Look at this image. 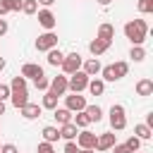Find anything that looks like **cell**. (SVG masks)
Returning a JSON list of instances; mask_svg holds the SVG:
<instances>
[{"label": "cell", "instance_id": "obj_1", "mask_svg": "<svg viewBox=\"0 0 153 153\" xmlns=\"http://www.w3.org/2000/svg\"><path fill=\"white\" fill-rule=\"evenodd\" d=\"M124 36L131 41V45H141L148 36V24L143 19H131L124 24Z\"/></svg>", "mask_w": 153, "mask_h": 153}, {"label": "cell", "instance_id": "obj_2", "mask_svg": "<svg viewBox=\"0 0 153 153\" xmlns=\"http://www.w3.org/2000/svg\"><path fill=\"white\" fill-rule=\"evenodd\" d=\"M88 74L86 72H81V69H76L74 74H69L67 76V91H72V93H81L86 86H88Z\"/></svg>", "mask_w": 153, "mask_h": 153}, {"label": "cell", "instance_id": "obj_3", "mask_svg": "<svg viewBox=\"0 0 153 153\" xmlns=\"http://www.w3.org/2000/svg\"><path fill=\"white\" fill-rule=\"evenodd\" d=\"M110 127H112L115 131H122V129L127 127V112H124V105L115 103V105L110 108Z\"/></svg>", "mask_w": 153, "mask_h": 153}, {"label": "cell", "instance_id": "obj_4", "mask_svg": "<svg viewBox=\"0 0 153 153\" xmlns=\"http://www.w3.org/2000/svg\"><path fill=\"white\" fill-rule=\"evenodd\" d=\"M81 62H84V57H81L79 53H69V55L62 57V65H60V67H62V72L69 76V74H74L76 69H81Z\"/></svg>", "mask_w": 153, "mask_h": 153}, {"label": "cell", "instance_id": "obj_5", "mask_svg": "<svg viewBox=\"0 0 153 153\" xmlns=\"http://www.w3.org/2000/svg\"><path fill=\"white\" fill-rule=\"evenodd\" d=\"M50 48H57V36H55L53 31H45V33H41V36L36 38V50L48 53Z\"/></svg>", "mask_w": 153, "mask_h": 153}, {"label": "cell", "instance_id": "obj_6", "mask_svg": "<svg viewBox=\"0 0 153 153\" xmlns=\"http://www.w3.org/2000/svg\"><path fill=\"white\" fill-rule=\"evenodd\" d=\"M86 105H88V103H86V98H84V96H79V93L65 96V108H67L69 112H81Z\"/></svg>", "mask_w": 153, "mask_h": 153}, {"label": "cell", "instance_id": "obj_7", "mask_svg": "<svg viewBox=\"0 0 153 153\" xmlns=\"http://www.w3.org/2000/svg\"><path fill=\"white\" fill-rule=\"evenodd\" d=\"M96 139H98V134H93V131H88V129H81V131L76 134V146H79V148H93V151H96Z\"/></svg>", "mask_w": 153, "mask_h": 153}, {"label": "cell", "instance_id": "obj_8", "mask_svg": "<svg viewBox=\"0 0 153 153\" xmlns=\"http://www.w3.org/2000/svg\"><path fill=\"white\" fill-rule=\"evenodd\" d=\"M48 91H53L55 96H65V93H67V76H62V74L53 76V79H50Z\"/></svg>", "mask_w": 153, "mask_h": 153}, {"label": "cell", "instance_id": "obj_9", "mask_svg": "<svg viewBox=\"0 0 153 153\" xmlns=\"http://www.w3.org/2000/svg\"><path fill=\"white\" fill-rule=\"evenodd\" d=\"M10 100H12V105L19 110V108H24L26 103H29V93H26V88H12L10 91Z\"/></svg>", "mask_w": 153, "mask_h": 153}, {"label": "cell", "instance_id": "obj_10", "mask_svg": "<svg viewBox=\"0 0 153 153\" xmlns=\"http://www.w3.org/2000/svg\"><path fill=\"white\" fill-rule=\"evenodd\" d=\"M38 24H41L45 31H53L55 24H57V19H55V14H53L50 10H41V12H38Z\"/></svg>", "mask_w": 153, "mask_h": 153}, {"label": "cell", "instance_id": "obj_11", "mask_svg": "<svg viewBox=\"0 0 153 153\" xmlns=\"http://www.w3.org/2000/svg\"><path fill=\"white\" fill-rule=\"evenodd\" d=\"M115 143H117V141H115V134H112V131H105V134H100V136L96 139V151H110Z\"/></svg>", "mask_w": 153, "mask_h": 153}, {"label": "cell", "instance_id": "obj_12", "mask_svg": "<svg viewBox=\"0 0 153 153\" xmlns=\"http://www.w3.org/2000/svg\"><path fill=\"white\" fill-rule=\"evenodd\" d=\"M110 43H112V41H103V38H98V36H96V38L88 43V50H91V55H93V57H98V55H103V53L110 48Z\"/></svg>", "mask_w": 153, "mask_h": 153}, {"label": "cell", "instance_id": "obj_13", "mask_svg": "<svg viewBox=\"0 0 153 153\" xmlns=\"http://www.w3.org/2000/svg\"><path fill=\"white\" fill-rule=\"evenodd\" d=\"M57 129H60V139H65V141H74V139H76V134H79V127H76L74 122L60 124Z\"/></svg>", "mask_w": 153, "mask_h": 153}, {"label": "cell", "instance_id": "obj_14", "mask_svg": "<svg viewBox=\"0 0 153 153\" xmlns=\"http://www.w3.org/2000/svg\"><path fill=\"white\" fill-rule=\"evenodd\" d=\"M22 76L24 79H36V76H43V67L36 65V62H26L22 67Z\"/></svg>", "mask_w": 153, "mask_h": 153}, {"label": "cell", "instance_id": "obj_15", "mask_svg": "<svg viewBox=\"0 0 153 153\" xmlns=\"http://www.w3.org/2000/svg\"><path fill=\"white\" fill-rule=\"evenodd\" d=\"M19 110H22V117H24V120H36V117H41V110H43V108H41L38 103H26V105L19 108Z\"/></svg>", "mask_w": 153, "mask_h": 153}, {"label": "cell", "instance_id": "obj_16", "mask_svg": "<svg viewBox=\"0 0 153 153\" xmlns=\"http://www.w3.org/2000/svg\"><path fill=\"white\" fill-rule=\"evenodd\" d=\"M100 62H98V57H91V60H86V62H81V72H86L88 76H96V74H100Z\"/></svg>", "mask_w": 153, "mask_h": 153}, {"label": "cell", "instance_id": "obj_17", "mask_svg": "<svg viewBox=\"0 0 153 153\" xmlns=\"http://www.w3.org/2000/svg\"><path fill=\"white\" fill-rule=\"evenodd\" d=\"M134 88H136V96H153V81L151 79H139Z\"/></svg>", "mask_w": 153, "mask_h": 153}, {"label": "cell", "instance_id": "obj_18", "mask_svg": "<svg viewBox=\"0 0 153 153\" xmlns=\"http://www.w3.org/2000/svg\"><path fill=\"white\" fill-rule=\"evenodd\" d=\"M72 115H74V112H69L67 108H55V110H53V117H55L57 124H67V122H72Z\"/></svg>", "mask_w": 153, "mask_h": 153}, {"label": "cell", "instance_id": "obj_19", "mask_svg": "<svg viewBox=\"0 0 153 153\" xmlns=\"http://www.w3.org/2000/svg\"><path fill=\"white\" fill-rule=\"evenodd\" d=\"M62 57H65V53H62L60 48H50V50H48V65H50V67H60V65H62Z\"/></svg>", "mask_w": 153, "mask_h": 153}, {"label": "cell", "instance_id": "obj_20", "mask_svg": "<svg viewBox=\"0 0 153 153\" xmlns=\"http://www.w3.org/2000/svg\"><path fill=\"white\" fill-rule=\"evenodd\" d=\"M57 98H60V96H55L53 91H45V93H43V100H41V108L55 110V108H57Z\"/></svg>", "mask_w": 153, "mask_h": 153}, {"label": "cell", "instance_id": "obj_21", "mask_svg": "<svg viewBox=\"0 0 153 153\" xmlns=\"http://www.w3.org/2000/svg\"><path fill=\"white\" fill-rule=\"evenodd\" d=\"M43 141H48V143H55L57 139H60V129L57 127H53V124H48V127H43Z\"/></svg>", "mask_w": 153, "mask_h": 153}, {"label": "cell", "instance_id": "obj_22", "mask_svg": "<svg viewBox=\"0 0 153 153\" xmlns=\"http://www.w3.org/2000/svg\"><path fill=\"white\" fill-rule=\"evenodd\" d=\"M86 88L91 91V96H103L105 81H103V79H88V86H86Z\"/></svg>", "mask_w": 153, "mask_h": 153}, {"label": "cell", "instance_id": "obj_23", "mask_svg": "<svg viewBox=\"0 0 153 153\" xmlns=\"http://www.w3.org/2000/svg\"><path fill=\"white\" fill-rule=\"evenodd\" d=\"M84 112H86V117H88L91 122H100V120H103V110H100V105H86Z\"/></svg>", "mask_w": 153, "mask_h": 153}, {"label": "cell", "instance_id": "obj_24", "mask_svg": "<svg viewBox=\"0 0 153 153\" xmlns=\"http://www.w3.org/2000/svg\"><path fill=\"white\" fill-rule=\"evenodd\" d=\"M98 38L112 41V38H115V26H112V24H100V26H98Z\"/></svg>", "mask_w": 153, "mask_h": 153}, {"label": "cell", "instance_id": "obj_25", "mask_svg": "<svg viewBox=\"0 0 153 153\" xmlns=\"http://www.w3.org/2000/svg\"><path fill=\"white\" fill-rule=\"evenodd\" d=\"M134 136H139L141 141H148V139L153 136V129H151L148 124H136V127H134Z\"/></svg>", "mask_w": 153, "mask_h": 153}, {"label": "cell", "instance_id": "obj_26", "mask_svg": "<svg viewBox=\"0 0 153 153\" xmlns=\"http://www.w3.org/2000/svg\"><path fill=\"white\" fill-rule=\"evenodd\" d=\"M112 69H115V76H117V79H122V76H127V72H129V62L120 60V62H115V65H112Z\"/></svg>", "mask_w": 153, "mask_h": 153}, {"label": "cell", "instance_id": "obj_27", "mask_svg": "<svg viewBox=\"0 0 153 153\" xmlns=\"http://www.w3.org/2000/svg\"><path fill=\"white\" fill-rule=\"evenodd\" d=\"M72 122H74V124H76V127H79V129H86V127H88V124H91V120H88V117H86V112H84V110H81V112H76V115H74V120H72Z\"/></svg>", "mask_w": 153, "mask_h": 153}, {"label": "cell", "instance_id": "obj_28", "mask_svg": "<svg viewBox=\"0 0 153 153\" xmlns=\"http://www.w3.org/2000/svg\"><path fill=\"white\" fill-rule=\"evenodd\" d=\"M22 12L24 14H36L38 12V2L36 0H22Z\"/></svg>", "mask_w": 153, "mask_h": 153}, {"label": "cell", "instance_id": "obj_29", "mask_svg": "<svg viewBox=\"0 0 153 153\" xmlns=\"http://www.w3.org/2000/svg\"><path fill=\"white\" fill-rule=\"evenodd\" d=\"M129 57H131L134 62H141V60L146 57V50H143L141 45H131V50H129Z\"/></svg>", "mask_w": 153, "mask_h": 153}, {"label": "cell", "instance_id": "obj_30", "mask_svg": "<svg viewBox=\"0 0 153 153\" xmlns=\"http://www.w3.org/2000/svg\"><path fill=\"white\" fill-rule=\"evenodd\" d=\"M100 74H103V81H117L112 65H108V67H100Z\"/></svg>", "mask_w": 153, "mask_h": 153}, {"label": "cell", "instance_id": "obj_31", "mask_svg": "<svg viewBox=\"0 0 153 153\" xmlns=\"http://www.w3.org/2000/svg\"><path fill=\"white\" fill-rule=\"evenodd\" d=\"M12 88H26V79L22 76V74H17V76H12V84H10V91Z\"/></svg>", "mask_w": 153, "mask_h": 153}, {"label": "cell", "instance_id": "obj_32", "mask_svg": "<svg viewBox=\"0 0 153 153\" xmlns=\"http://www.w3.org/2000/svg\"><path fill=\"white\" fill-rule=\"evenodd\" d=\"M33 86H36L38 91H48L50 81H48V79H45V74H43V76H36V79H33Z\"/></svg>", "mask_w": 153, "mask_h": 153}, {"label": "cell", "instance_id": "obj_33", "mask_svg": "<svg viewBox=\"0 0 153 153\" xmlns=\"http://www.w3.org/2000/svg\"><path fill=\"white\" fill-rule=\"evenodd\" d=\"M139 12H143V14H151L153 12V0H139Z\"/></svg>", "mask_w": 153, "mask_h": 153}, {"label": "cell", "instance_id": "obj_34", "mask_svg": "<svg viewBox=\"0 0 153 153\" xmlns=\"http://www.w3.org/2000/svg\"><path fill=\"white\" fill-rule=\"evenodd\" d=\"M127 148H129L131 153L139 151V148H141V139H139V136H129V139H127Z\"/></svg>", "mask_w": 153, "mask_h": 153}, {"label": "cell", "instance_id": "obj_35", "mask_svg": "<svg viewBox=\"0 0 153 153\" xmlns=\"http://www.w3.org/2000/svg\"><path fill=\"white\" fill-rule=\"evenodd\" d=\"M10 12H22V0H5Z\"/></svg>", "mask_w": 153, "mask_h": 153}, {"label": "cell", "instance_id": "obj_36", "mask_svg": "<svg viewBox=\"0 0 153 153\" xmlns=\"http://www.w3.org/2000/svg\"><path fill=\"white\" fill-rule=\"evenodd\" d=\"M36 153H55V148H53V143H48V141H41Z\"/></svg>", "mask_w": 153, "mask_h": 153}, {"label": "cell", "instance_id": "obj_37", "mask_svg": "<svg viewBox=\"0 0 153 153\" xmlns=\"http://www.w3.org/2000/svg\"><path fill=\"white\" fill-rule=\"evenodd\" d=\"M110 151H112V153H131V151L127 148V143H115Z\"/></svg>", "mask_w": 153, "mask_h": 153}, {"label": "cell", "instance_id": "obj_38", "mask_svg": "<svg viewBox=\"0 0 153 153\" xmlns=\"http://www.w3.org/2000/svg\"><path fill=\"white\" fill-rule=\"evenodd\" d=\"M65 153H79V146H76L74 141H67V143H65Z\"/></svg>", "mask_w": 153, "mask_h": 153}, {"label": "cell", "instance_id": "obj_39", "mask_svg": "<svg viewBox=\"0 0 153 153\" xmlns=\"http://www.w3.org/2000/svg\"><path fill=\"white\" fill-rule=\"evenodd\" d=\"M7 98H10V86L0 84V100H7Z\"/></svg>", "mask_w": 153, "mask_h": 153}, {"label": "cell", "instance_id": "obj_40", "mask_svg": "<svg viewBox=\"0 0 153 153\" xmlns=\"http://www.w3.org/2000/svg\"><path fill=\"white\" fill-rule=\"evenodd\" d=\"M0 153H19V151L14 143H5V146H0Z\"/></svg>", "mask_w": 153, "mask_h": 153}, {"label": "cell", "instance_id": "obj_41", "mask_svg": "<svg viewBox=\"0 0 153 153\" xmlns=\"http://www.w3.org/2000/svg\"><path fill=\"white\" fill-rule=\"evenodd\" d=\"M7 29H10V26H7V22H5V19H0V36H5V33H7Z\"/></svg>", "mask_w": 153, "mask_h": 153}, {"label": "cell", "instance_id": "obj_42", "mask_svg": "<svg viewBox=\"0 0 153 153\" xmlns=\"http://www.w3.org/2000/svg\"><path fill=\"white\" fill-rule=\"evenodd\" d=\"M7 12H10V10H7V5H5V0H0V17H2V14H7Z\"/></svg>", "mask_w": 153, "mask_h": 153}, {"label": "cell", "instance_id": "obj_43", "mask_svg": "<svg viewBox=\"0 0 153 153\" xmlns=\"http://www.w3.org/2000/svg\"><path fill=\"white\" fill-rule=\"evenodd\" d=\"M36 2H41V5H45V7H50V5L55 2V0H36Z\"/></svg>", "mask_w": 153, "mask_h": 153}, {"label": "cell", "instance_id": "obj_44", "mask_svg": "<svg viewBox=\"0 0 153 153\" xmlns=\"http://www.w3.org/2000/svg\"><path fill=\"white\" fill-rule=\"evenodd\" d=\"M96 2H98V5H103V7H108V5L112 2V0H96Z\"/></svg>", "mask_w": 153, "mask_h": 153}, {"label": "cell", "instance_id": "obj_45", "mask_svg": "<svg viewBox=\"0 0 153 153\" xmlns=\"http://www.w3.org/2000/svg\"><path fill=\"white\" fill-rule=\"evenodd\" d=\"M79 153H96L93 148H79Z\"/></svg>", "mask_w": 153, "mask_h": 153}, {"label": "cell", "instance_id": "obj_46", "mask_svg": "<svg viewBox=\"0 0 153 153\" xmlns=\"http://www.w3.org/2000/svg\"><path fill=\"white\" fill-rule=\"evenodd\" d=\"M0 115H5V100H0Z\"/></svg>", "mask_w": 153, "mask_h": 153}, {"label": "cell", "instance_id": "obj_47", "mask_svg": "<svg viewBox=\"0 0 153 153\" xmlns=\"http://www.w3.org/2000/svg\"><path fill=\"white\" fill-rule=\"evenodd\" d=\"M2 69H5V60L0 57V72H2Z\"/></svg>", "mask_w": 153, "mask_h": 153}, {"label": "cell", "instance_id": "obj_48", "mask_svg": "<svg viewBox=\"0 0 153 153\" xmlns=\"http://www.w3.org/2000/svg\"><path fill=\"white\" fill-rule=\"evenodd\" d=\"M134 153H143V151H134Z\"/></svg>", "mask_w": 153, "mask_h": 153}]
</instances>
